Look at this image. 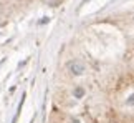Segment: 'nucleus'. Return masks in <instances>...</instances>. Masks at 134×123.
<instances>
[{"label":"nucleus","instance_id":"f257e3e1","mask_svg":"<svg viewBox=\"0 0 134 123\" xmlns=\"http://www.w3.org/2000/svg\"><path fill=\"white\" fill-rule=\"evenodd\" d=\"M68 70H70L73 75H81V73L85 71V65L81 63V62L75 60V62H70V63H68Z\"/></svg>","mask_w":134,"mask_h":123},{"label":"nucleus","instance_id":"f03ea898","mask_svg":"<svg viewBox=\"0 0 134 123\" xmlns=\"http://www.w3.org/2000/svg\"><path fill=\"white\" fill-rule=\"evenodd\" d=\"M76 96H78V98H81V96H83V90H81V88L76 90Z\"/></svg>","mask_w":134,"mask_h":123},{"label":"nucleus","instance_id":"7ed1b4c3","mask_svg":"<svg viewBox=\"0 0 134 123\" xmlns=\"http://www.w3.org/2000/svg\"><path fill=\"white\" fill-rule=\"evenodd\" d=\"M129 105H134V95L131 96V100H129Z\"/></svg>","mask_w":134,"mask_h":123}]
</instances>
